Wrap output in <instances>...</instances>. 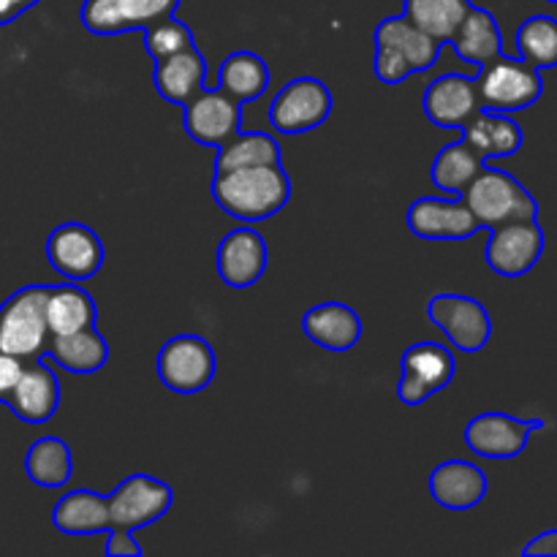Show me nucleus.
Here are the masks:
<instances>
[{
    "label": "nucleus",
    "mask_w": 557,
    "mask_h": 557,
    "mask_svg": "<svg viewBox=\"0 0 557 557\" xmlns=\"http://www.w3.org/2000/svg\"><path fill=\"white\" fill-rule=\"evenodd\" d=\"M180 0H85L82 25L96 36H117V33L145 30L152 22L172 16Z\"/></svg>",
    "instance_id": "obj_15"
},
{
    "label": "nucleus",
    "mask_w": 557,
    "mask_h": 557,
    "mask_svg": "<svg viewBox=\"0 0 557 557\" xmlns=\"http://www.w3.org/2000/svg\"><path fill=\"white\" fill-rule=\"evenodd\" d=\"M185 131L190 139L205 147L226 145L232 136L239 134L243 120V103L234 101L221 87H205L185 103Z\"/></svg>",
    "instance_id": "obj_14"
},
{
    "label": "nucleus",
    "mask_w": 557,
    "mask_h": 557,
    "mask_svg": "<svg viewBox=\"0 0 557 557\" xmlns=\"http://www.w3.org/2000/svg\"><path fill=\"white\" fill-rule=\"evenodd\" d=\"M47 259L58 275L71 283H85L103 264V243L85 223H63L47 239Z\"/></svg>",
    "instance_id": "obj_13"
},
{
    "label": "nucleus",
    "mask_w": 557,
    "mask_h": 557,
    "mask_svg": "<svg viewBox=\"0 0 557 557\" xmlns=\"http://www.w3.org/2000/svg\"><path fill=\"white\" fill-rule=\"evenodd\" d=\"M212 196L223 212L239 221H264L281 212L292 196V183L281 163L245 166L232 172H215Z\"/></svg>",
    "instance_id": "obj_1"
},
{
    "label": "nucleus",
    "mask_w": 557,
    "mask_h": 557,
    "mask_svg": "<svg viewBox=\"0 0 557 557\" xmlns=\"http://www.w3.org/2000/svg\"><path fill=\"white\" fill-rule=\"evenodd\" d=\"M52 525L71 536L103 533L112 528L109 522V500L92 490H74L65 493L52 509Z\"/></svg>",
    "instance_id": "obj_25"
},
{
    "label": "nucleus",
    "mask_w": 557,
    "mask_h": 557,
    "mask_svg": "<svg viewBox=\"0 0 557 557\" xmlns=\"http://www.w3.org/2000/svg\"><path fill=\"white\" fill-rule=\"evenodd\" d=\"M408 226L422 239H468L479 232V221L466 199L424 196L408 207Z\"/></svg>",
    "instance_id": "obj_18"
},
{
    "label": "nucleus",
    "mask_w": 557,
    "mask_h": 557,
    "mask_svg": "<svg viewBox=\"0 0 557 557\" xmlns=\"http://www.w3.org/2000/svg\"><path fill=\"white\" fill-rule=\"evenodd\" d=\"M547 3H557V0H547Z\"/></svg>",
    "instance_id": "obj_39"
},
{
    "label": "nucleus",
    "mask_w": 557,
    "mask_h": 557,
    "mask_svg": "<svg viewBox=\"0 0 557 557\" xmlns=\"http://www.w3.org/2000/svg\"><path fill=\"white\" fill-rule=\"evenodd\" d=\"M281 163V145L270 134H237L218 147L215 172H232L245 166H270Z\"/></svg>",
    "instance_id": "obj_32"
},
{
    "label": "nucleus",
    "mask_w": 557,
    "mask_h": 557,
    "mask_svg": "<svg viewBox=\"0 0 557 557\" xmlns=\"http://www.w3.org/2000/svg\"><path fill=\"white\" fill-rule=\"evenodd\" d=\"M517 54L533 69H555L557 65V20L553 16H531L517 30Z\"/></svg>",
    "instance_id": "obj_33"
},
{
    "label": "nucleus",
    "mask_w": 557,
    "mask_h": 557,
    "mask_svg": "<svg viewBox=\"0 0 557 557\" xmlns=\"http://www.w3.org/2000/svg\"><path fill=\"white\" fill-rule=\"evenodd\" d=\"M38 0H0V25H9L16 16L25 14L27 9H33Z\"/></svg>",
    "instance_id": "obj_38"
},
{
    "label": "nucleus",
    "mask_w": 557,
    "mask_h": 557,
    "mask_svg": "<svg viewBox=\"0 0 557 557\" xmlns=\"http://www.w3.org/2000/svg\"><path fill=\"white\" fill-rule=\"evenodd\" d=\"M332 112V92L313 76L292 79L270 107V123L277 134H305L326 123Z\"/></svg>",
    "instance_id": "obj_8"
},
{
    "label": "nucleus",
    "mask_w": 557,
    "mask_h": 557,
    "mask_svg": "<svg viewBox=\"0 0 557 557\" xmlns=\"http://www.w3.org/2000/svg\"><path fill=\"white\" fill-rule=\"evenodd\" d=\"M544 253V232L539 221H511L493 228L487 239L490 270L504 277H522L539 264Z\"/></svg>",
    "instance_id": "obj_10"
},
{
    "label": "nucleus",
    "mask_w": 557,
    "mask_h": 557,
    "mask_svg": "<svg viewBox=\"0 0 557 557\" xmlns=\"http://www.w3.org/2000/svg\"><path fill=\"white\" fill-rule=\"evenodd\" d=\"M302 330L315 346L326 351H348L362 337V321L348 305L321 302L305 313Z\"/></svg>",
    "instance_id": "obj_22"
},
{
    "label": "nucleus",
    "mask_w": 557,
    "mask_h": 557,
    "mask_svg": "<svg viewBox=\"0 0 557 557\" xmlns=\"http://www.w3.org/2000/svg\"><path fill=\"white\" fill-rule=\"evenodd\" d=\"M207 87V63L196 47L180 49L169 58L156 60V90L163 101L185 107Z\"/></svg>",
    "instance_id": "obj_21"
},
{
    "label": "nucleus",
    "mask_w": 557,
    "mask_h": 557,
    "mask_svg": "<svg viewBox=\"0 0 557 557\" xmlns=\"http://www.w3.org/2000/svg\"><path fill=\"white\" fill-rule=\"evenodd\" d=\"M522 555L525 557H557V528H549V531L539 533L531 544L522 547Z\"/></svg>",
    "instance_id": "obj_37"
},
{
    "label": "nucleus",
    "mask_w": 557,
    "mask_h": 557,
    "mask_svg": "<svg viewBox=\"0 0 557 557\" xmlns=\"http://www.w3.org/2000/svg\"><path fill=\"white\" fill-rule=\"evenodd\" d=\"M449 44L455 47L457 58L476 65V69L504 54V38H500L498 22L487 9H479V5L468 9Z\"/></svg>",
    "instance_id": "obj_24"
},
{
    "label": "nucleus",
    "mask_w": 557,
    "mask_h": 557,
    "mask_svg": "<svg viewBox=\"0 0 557 557\" xmlns=\"http://www.w3.org/2000/svg\"><path fill=\"white\" fill-rule=\"evenodd\" d=\"M5 406L27 424L49 422L60 406V384L54 370L41 357L30 359L22 368V375L11 395L5 397Z\"/></svg>",
    "instance_id": "obj_17"
},
{
    "label": "nucleus",
    "mask_w": 557,
    "mask_h": 557,
    "mask_svg": "<svg viewBox=\"0 0 557 557\" xmlns=\"http://www.w3.org/2000/svg\"><path fill=\"white\" fill-rule=\"evenodd\" d=\"M47 324L52 337L82 332L87 326H96V302L85 288L76 283L65 286H49L47 294Z\"/></svg>",
    "instance_id": "obj_26"
},
{
    "label": "nucleus",
    "mask_w": 557,
    "mask_h": 557,
    "mask_svg": "<svg viewBox=\"0 0 557 557\" xmlns=\"http://www.w3.org/2000/svg\"><path fill=\"white\" fill-rule=\"evenodd\" d=\"M49 286H25L0 305V351L20 359L47 354L52 332L47 324Z\"/></svg>",
    "instance_id": "obj_3"
},
{
    "label": "nucleus",
    "mask_w": 557,
    "mask_h": 557,
    "mask_svg": "<svg viewBox=\"0 0 557 557\" xmlns=\"http://www.w3.org/2000/svg\"><path fill=\"white\" fill-rule=\"evenodd\" d=\"M109 522L120 531H136V528L152 525L172 509L174 493L161 479L134 473L114 487L109 495Z\"/></svg>",
    "instance_id": "obj_7"
},
{
    "label": "nucleus",
    "mask_w": 557,
    "mask_h": 557,
    "mask_svg": "<svg viewBox=\"0 0 557 557\" xmlns=\"http://www.w3.org/2000/svg\"><path fill=\"white\" fill-rule=\"evenodd\" d=\"M476 87L484 109L506 114L533 107L544 92L542 71L522 58H506V54H498L479 69Z\"/></svg>",
    "instance_id": "obj_5"
},
{
    "label": "nucleus",
    "mask_w": 557,
    "mask_h": 557,
    "mask_svg": "<svg viewBox=\"0 0 557 557\" xmlns=\"http://www.w3.org/2000/svg\"><path fill=\"white\" fill-rule=\"evenodd\" d=\"M542 428V419H517L495 411L479 413L468 422L466 444L473 455L487 460H511L525 451L531 435Z\"/></svg>",
    "instance_id": "obj_12"
},
{
    "label": "nucleus",
    "mask_w": 557,
    "mask_h": 557,
    "mask_svg": "<svg viewBox=\"0 0 557 557\" xmlns=\"http://www.w3.org/2000/svg\"><path fill=\"white\" fill-rule=\"evenodd\" d=\"M107 539V555L112 557H139L141 547L134 539V531H120V528H109Z\"/></svg>",
    "instance_id": "obj_35"
},
{
    "label": "nucleus",
    "mask_w": 557,
    "mask_h": 557,
    "mask_svg": "<svg viewBox=\"0 0 557 557\" xmlns=\"http://www.w3.org/2000/svg\"><path fill=\"white\" fill-rule=\"evenodd\" d=\"M400 370L397 397L406 406H419L451 384L457 370L455 354L438 343H417L400 357Z\"/></svg>",
    "instance_id": "obj_9"
},
{
    "label": "nucleus",
    "mask_w": 557,
    "mask_h": 557,
    "mask_svg": "<svg viewBox=\"0 0 557 557\" xmlns=\"http://www.w3.org/2000/svg\"><path fill=\"white\" fill-rule=\"evenodd\" d=\"M435 326L444 330L451 346L460 351L473 354L482 351L493 335V321L487 308L479 299L462 297V294H438L428 308Z\"/></svg>",
    "instance_id": "obj_11"
},
{
    "label": "nucleus",
    "mask_w": 557,
    "mask_h": 557,
    "mask_svg": "<svg viewBox=\"0 0 557 557\" xmlns=\"http://www.w3.org/2000/svg\"><path fill=\"white\" fill-rule=\"evenodd\" d=\"M430 493L435 504L451 511L473 509L487 495V476L479 466L466 460H446L430 476Z\"/></svg>",
    "instance_id": "obj_20"
},
{
    "label": "nucleus",
    "mask_w": 557,
    "mask_h": 557,
    "mask_svg": "<svg viewBox=\"0 0 557 557\" xmlns=\"http://www.w3.org/2000/svg\"><path fill=\"white\" fill-rule=\"evenodd\" d=\"M267 85H270V69L256 52L228 54L218 71V87L239 103L264 96Z\"/></svg>",
    "instance_id": "obj_28"
},
{
    "label": "nucleus",
    "mask_w": 557,
    "mask_h": 557,
    "mask_svg": "<svg viewBox=\"0 0 557 557\" xmlns=\"http://www.w3.org/2000/svg\"><path fill=\"white\" fill-rule=\"evenodd\" d=\"M267 243L256 228H234L218 245V275L232 288H248L264 277Z\"/></svg>",
    "instance_id": "obj_19"
},
{
    "label": "nucleus",
    "mask_w": 557,
    "mask_h": 557,
    "mask_svg": "<svg viewBox=\"0 0 557 557\" xmlns=\"http://www.w3.org/2000/svg\"><path fill=\"white\" fill-rule=\"evenodd\" d=\"M22 368H25V359L0 351V400L11 395V389H14L22 375Z\"/></svg>",
    "instance_id": "obj_36"
},
{
    "label": "nucleus",
    "mask_w": 557,
    "mask_h": 557,
    "mask_svg": "<svg viewBox=\"0 0 557 557\" xmlns=\"http://www.w3.org/2000/svg\"><path fill=\"white\" fill-rule=\"evenodd\" d=\"M462 139L468 141L473 152L487 161V158L515 156L522 147V128L506 112L493 109H479L466 125H462Z\"/></svg>",
    "instance_id": "obj_23"
},
{
    "label": "nucleus",
    "mask_w": 557,
    "mask_h": 557,
    "mask_svg": "<svg viewBox=\"0 0 557 557\" xmlns=\"http://www.w3.org/2000/svg\"><path fill=\"white\" fill-rule=\"evenodd\" d=\"M158 379L177 395H196L215 379V351L199 335H177L158 351Z\"/></svg>",
    "instance_id": "obj_6"
},
{
    "label": "nucleus",
    "mask_w": 557,
    "mask_h": 557,
    "mask_svg": "<svg viewBox=\"0 0 557 557\" xmlns=\"http://www.w3.org/2000/svg\"><path fill=\"white\" fill-rule=\"evenodd\" d=\"M482 169H484V158L479 156V152H473L466 139H460L446 145L444 150L435 156L433 172L430 174H433L435 188L451 196H462L468 185H471V180L476 177Z\"/></svg>",
    "instance_id": "obj_31"
},
{
    "label": "nucleus",
    "mask_w": 557,
    "mask_h": 557,
    "mask_svg": "<svg viewBox=\"0 0 557 557\" xmlns=\"http://www.w3.org/2000/svg\"><path fill=\"white\" fill-rule=\"evenodd\" d=\"M444 44L419 30L406 16H389L375 27V60L373 69L384 85H400L411 74L435 65Z\"/></svg>",
    "instance_id": "obj_2"
},
{
    "label": "nucleus",
    "mask_w": 557,
    "mask_h": 557,
    "mask_svg": "<svg viewBox=\"0 0 557 557\" xmlns=\"http://www.w3.org/2000/svg\"><path fill=\"white\" fill-rule=\"evenodd\" d=\"M468 210L479 221V226H500L511 221H533L539 218V205L522 183L500 169L484 166L462 194Z\"/></svg>",
    "instance_id": "obj_4"
},
{
    "label": "nucleus",
    "mask_w": 557,
    "mask_h": 557,
    "mask_svg": "<svg viewBox=\"0 0 557 557\" xmlns=\"http://www.w3.org/2000/svg\"><path fill=\"white\" fill-rule=\"evenodd\" d=\"M145 47L152 60H163L169 58V54L180 52V49L194 47V33H190L188 25H183L174 14L163 16V20L145 27Z\"/></svg>",
    "instance_id": "obj_34"
},
{
    "label": "nucleus",
    "mask_w": 557,
    "mask_h": 557,
    "mask_svg": "<svg viewBox=\"0 0 557 557\" xmlns=\"http://www.w3.org/2000/svg\"><path fill=\"white\" fill-rule=\"evenodd\" d=\"M49 357L69 373H96L107 364L109 346L103 341L101 332L96 326H87L82 332H71V335H60L49 341Z\"/></svg>",
    "instance_id": "obj_27"
},
{
    "label": "nucleus",
    "mask_w": 557,
    "mask_h": 557,
    "mask_svg": "<svg viewBox=\"0 0 557 557\" xmlns=\"http://www.w3.org/2000/svg\"><path fill=\"white\" fill-rule=\"evenodd\" d=\"M25 473L38 487H65L71 473H74V460H71L69 444L63 438H54V435L38 438L25 455Z\"/></svg>",
    "instance_id": "obj_29"
},
{
    "label": "nucleus",
    "mask_w": 557,
    "mask_h": 557,
    "mask_svg": "<svg viewBox=\"0 0 557 557\" xmlns=\"http://www.w3.org/2000/svg\"><path fill=\"white\" fill-rule=\"evenodd\" d=\"M471 0H403V16L438 44H449Z\"/></svg>",
    "instance_id": "obj_30"
},
{
    "label": "nucleus",
    "mask_w": 557,
    "mask_h": 557,
    "mask_svg": "<svg viewBox=\"0 0 557 557\" xmlns=\"http://www.w3.org/2000/svg\"><path fill=\"white\" fill-rule=\"evenodd\" d=\"M422 107L430 123H435L438 128L460 131L479 109H484L476 79L466 74H444L430 82V87L424 90Z\"/></svg>",
    "instance_id": "obj_16"
}]
</instances>
